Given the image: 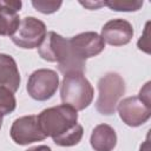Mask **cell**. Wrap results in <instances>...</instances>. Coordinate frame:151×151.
Listing matches in <instances>:
<instances>
[{
	"label": "cell",
	"mask_w": 151,
	"mask_h": 151,
	"mask_svg": "<svg viewBox=\"0 0 151 151\" xmlns=\"http://www.w3.org/2000/svg\"><path fill=\"white\" fill-rule=\"evenodd\" d=\"M38 123L46 137L59 146L77 145L83 138V126L78 124V113L68 105L61 104L41 111Z\"/></svg>",
	"instance_id": "1"
},
{
	"label": "cell",
	"mask_w": 151,
	"mask_h": 151,
	"mask_svg": "<svg viewBox=\"0 0 151 151\" xmlns=\"http://www.w3.org/2000/svg\"><path fill=\"white\" fill-rule=\"evenodd\" d=\"M39 55L50 63H58L59 71L65 76L68 73H84L86 60L80 59L72 51L68 39L51 31L46 33L42 42L38 47Z\"/></svg>",
	"instance_id": "2"
},
{
	"label": "cell",
	"mask_w": 151,
	"mask_h": 151,
	"mask_svg": "<svg viewBox=\"0 0 151 151\" xmlns=\"http://www.w3.org/2000/svg\"><path fill=\"white\" fill-rule=\"evenodd\" d=\"M60 98L65 105L81 111L92 103L93 87L84 73H68L64 76L61 81Z\"/></svg>",
	"instance_id": "3"
},
{
	"label": "cell",
	"mask_w": 151,
	"mask_h": 151,
	"mask_svg": "<svg viewBox=\"0 0 151 151\" xmlns=\"http://www.w3.org/2000/svg\"><path fill=\"white\" fill-rule=\"evenodd\" d=\"M98 99L96 109L100 114L111 116L114 113L119 99L125 93V81L116 72H109L98 81Z\"/></svg>",
	"instance_id": "4"
},
{
	"label": "cell",
	"mask_w": 151,
	"mask_h": 151,
	"mask_svg": "<svg viewBox=\"0 0 151 151\" xmlns=\"http://www.w3.org/2000/svg\"><path fill=\"white\" fill-rule=\"evenodd\" d=\"M46 33V25L41 20L34 17H26L20 20L11 39L17 46L31 50L40 46Z\"/></svg>",
	"instance_id": "5"
},
{
	"label": "cell",
	"mask_w": 151,
	"mask_h": 151,
	"mask_svg": "<svg viewBox=\"0 0 151 151\" xmlns=\"http://www.w3.org/2000/svg\"><path fill=\"white\" fill-rule=\"evenodd\" d=\"M59 86V77L55 71L40 68L34 71L27 81L26 90L31 98L45 101L53 97Z\"/></svg>",
	"instance_id": "6"
},
{
	"label": "cell",
	"mask_w": 151,
	"mask_h": 151,
	"mask_svg": "<svg viewBox=\"0 0 151 151\" xmlns=\"http://www.w3.org/2000/svg\"><path fill=\"white\" fill-rule=\"evenodd\" d=\"M117 110L120 119L131 127L145 124L151 117V105L144 103L138 96L123 99L118 103Z\"/></svg>",
	"instance_id": "7"
},
{
	"label": "cell",
	"mask_w": 151,
	"mask_h": 151,
	"mask_svg": "<svg viewBox=\"0 0 151 151\" xmlns=\"http://www.w3.org/2000/svg\"><path fill=\"white\" fill-rule=\"evenodd\" d=\"M9 134L18 145H28L47 138L39 126L38 117L34 114L17 118L11 126Z\"/></svg>",
	"instance_id": "8"
},
{
	"label": "cell",
	"mask_w": 151,
	"mask_h": 151,
	"mask_svg": "<svg viewBox=\"0 0 151 151\" xmlns=\"http://www.w3.org/2000/svg\"><path fill=\"white\" fill-rule=\"evenodd\" d=\"M70 46L77 57L80 59H88L98 55L104 48L105 42L96 32H83L68 39Z\"/></svg>",
	"instance_id": "9"
},
{
	"label": "cell",
	"mask_w": 151,
	"mask_h": 151,
	"mask_svg": "<svg viewBox=\"0 0 151 151\" xmlns=\"http://www.w3.org/2000/svg\"><path fill=\"white\" fill-rule=\"evenodd\" d=\"M101 39L111 46H123L131 41L133 37L132 25L124 19L107 21L101 28Z\"/></svg>",
	"instance_id": "10"
},
{
	"label": "cell",
	"mask_w": 151,
	"mask_h": 151,
	"mask_svg": "<svg viewBox=\"0 0 151 151\" xmlns=\"http://www.w3.org/2000/svg\"><path fill=\"white\" fill-rule=\"evenodd\" d=\"M21 1L0 0V35H12L19 22Z\"/></svg>",
	"instance_id": "11"
},
{
	"label": "cell",
	"mask_w": 151,
	"mask_h": 151,
	"mask_svg": "<svg viewBox=\"0 0 151 151\" xmlns=\"http://www.w3.org/2000/svg\"><path fill=\"white\" fill-rule=\"evenodd\" d=\"M20 86V73L15 60L5 53H0V88H7L15 93Z\"/></svg>",
	"instance_id": "12"
},
{
	"label": "cell",
	"mask_w": 151,
	"mask_h": 151,
	"mask_svg": "<svg viewBox=\"0 0 151 151\" xmlns=\"http://www.w3.org/2000/svg\"><path fill=\"white\" fill-rule=\"evenodd\" d=\"M90 143L94 151H112L117 144L116 131L107 124H99L93 129Z\"/></svg>",
	"instance_id": "13"
},
{
	"label": "cell",
	"mask_w": 151,
	"mask_h": 151,
	"mask_svg": "<svg viewBox=\"0 0 151 151\" xmlns=\"http://www.w3.org/2000/svg\"><path fill=\"white\" fill-rule=\"evenodd\" d=\"M104 6H107L112 11L118 12H134L142 8L143 1L140 0H106Z\"/></svg>",
	"instance_id": "14"
},
{
	"label": "cell",
	"mask_w": 151,
	"mask_h": 151,
	"mask_svg": "<svg viewBox=\"0 0 151 151\" xmlns=\"http://www.w3.org/2000/svg\"><path fill=\"white\" fill-rule=\"evenodd\" d=\"M17 107L14 93L7 88H0V112L6 116L13 112Z\"/></svg>",
	"instance_id": "15"
},
{
	"label": "cell",
	"mask_w": 151,
	"mask_h": 151,
	"mask_svg": "<svg viewBox=\"0 0 151 151\" xmlns=\"http://www.w3.org/2000/svg\"><path fill=\"white\" fill-rule=\"evenodd\" d=\"M32 5L40 13L51 14V13L57 12L60 8V6L63 5V2L61 1H50V0H47V1L46 0H33Z\"/></svg>",
	"instance_id": "16"
},
{
	"label": "cell",
	"mask_w": 151,
	"mask_h": 151,
	"mask_svg": "<svg viewBox=\"0 0 151 151\" xmlns=\"http://www.w3.org/2000/svg\"><path fill=\"white\" fill-rule=\"evenodd\" d=\"M144 103H146L147 105H151L150 104V81H147L144 87L139 91V96H138Z\"/></svg>",
	"instance_id": "17"
},
{
	"label": "cell",
	"mask_w": 151,
	"mask_h": 151,
	"mask_svg": "<svg viewBox=\"0 0 151 151\" xmlns=\"http://www.w3.org/2000/svg\"><path fill=\"white\" fill-rule=\"evenodd\" d=\"M80 4L90 9H97L101 6H104V1H80Z\"/></svg>",
	"instance_id": "18"
},
{
	"label": "cell",
	"mask_w": 151,
	"mask_h": 151,
	"mask_svg": "<svg viewBox=\"0 0 151 151\" xmlns=\"http://www.w3.org/2000/svg\"><path fill=\"white\" fill-rule=\"evenodd\" d=\"M26 151H52L50 146L47 145H38V146H33V147H29L27 149Z\"/></svg>",
	"instance_id": "19"
},
{
	"label": "cell",
	"mask_w": 151,
	"mask_h": 151,
	"mask_svg": "<svg viewBox=\"0 0 151 151\" xmlns=\"http://www.w3.org/2000/svg\"><path fill=\"white\" fill-rule=\"evenodd\" d=\"M139 151H150V144H149V139H146L142 145H140V149Z\"/></svg>",
	"instance_id": "20"
},
{
	"label": "cell",
	"mask_w": 151,
	"mask_h": 151,
	"mask_svg": "<svg viewBox=\"0 0 151 151\" xmlns=\"http://www.w3.org/2000/svg\"><path fill=\"white\" fill-rule=\"evenodd\" d=\"M2 117H4V114L0 112V130H1V126H2Z\"/></svg>",
	"instance_id": "21"
}]
</instances>
